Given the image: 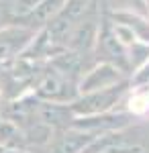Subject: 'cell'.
I'll list each match as a JSON object with an SVG mask.
<instances>
[{
  "mask_svg": "<svg viewBox=\"0 0 149 153\" xmlns=\"http://www.w3.org/2000/svg\"><path fill=\"white\" fill-rule=\"evenodd\" d=\"M131 108L135 110V112H145L149 108V92L147 94H141L137 98H133L131 100Z\"/></svg>",
  "mask_w": 149,
  "mask_h": 153,
  "instance_id": "obj_1",
  "label": "cell"
}]
</instances>
